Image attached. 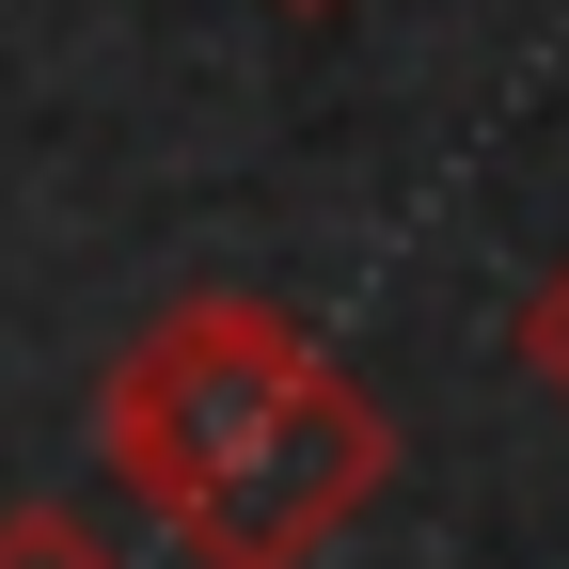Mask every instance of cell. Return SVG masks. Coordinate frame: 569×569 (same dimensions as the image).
<instances>
[{
    "label": "cell",
    "instance_id": "obj_3",
    "mask_svg": "<svg viewBox=\"0 0 569 569\" xmlns=\"http://www.w3.org/2000/svg\"><path fill=\"white\" fill-rule=\"evenodd\" d=\"M0 569H127L80 507H48V490H32V507H0Z\"/></svg>",
    "mask_w": 569,
    "mask_h": 569
},
{
    "label": "cell",
    "instance_id": "obj_2",
    "mask_svg": "<svg viewBox=\"0 0 569 569\" xmlns=\"http://www.w3.org/2000/svg\"><path fill=\"white\" fill-rule=\"evenodd\" d=\"M380 490H396V427H380V396L317 365L301 411L174 507V538H190V569H317L348 522L380 507Z\"/></svg>",
    "mask_w": 569,
    "mask_h": 569
},
{
    "label": "cell",
    "instance_id": "obj_1",
    "mask_svg": "<svg viewBox=\"0 0 569 569\" xmlns=\"http://www.w3.org/2000/svg\"><path fill=\"white\" fill-rule=\"evenodd\" d=\"M301 380H317V332L284 317V301H253V284H190V301H159L127 348H111V380H96V459H111V490L127 507H190L222 459H253L284 411H301Z\"/></svg>",
    "mask_w": 569,
    "mask_h": 569
},
{
    "label": "cell",
    "instance_id": "obj_5",
    "mask_svg": "<svg viewBox=\"0 0 569 569\" xmlns=\"http://www.w3.org/2000/svg\"><path fill=\"white\" fill-rule=\"evenodd\" d=\"M301 17H332V0H301Z\"/></svg>",
    "mask_w": 569,
    "mask_h": 569
},
{
    "label": "cell",
    "instance_id": "obj_4",
    "mask_svg": "<svg viewBox=\"0 0 569 569\" xmlns=\"http://www.w3.org/2000/svg\"><path fill=\"white\" fill-rule=\"evenodd\" d=\"M507 348H522V365H538V380L569 396V253H553V269L522 284V317H507Z\"/></svg>",
    "mask_w": 569,
    "mask_h": 569
}]
</instances>
